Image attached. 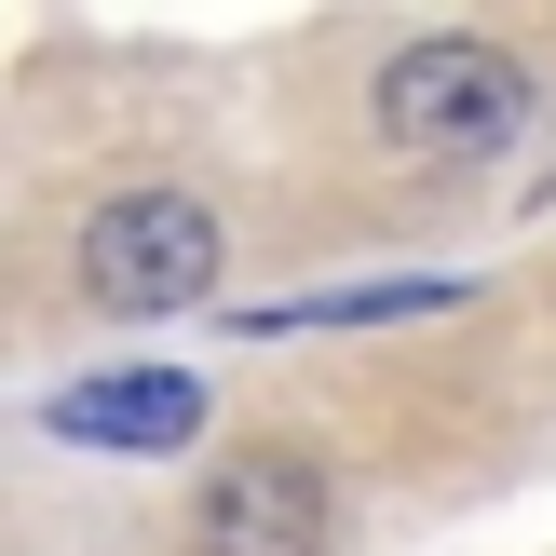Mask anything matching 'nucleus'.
I'll list each match as a JSON object with an SVG mask.
<instances>
[{
  "label": "nucleus",
  "instance_id": "obj_2",
  "mask_svg": "<svg viewBox=\"0 0 556 556\" xmlns=\"http://www.w3.org/2000/svg\"><path fill=\"white\" fill-rule=\"evenodd\" d=\"M81 286L109 313H190L217 286V217L190 190H123V204L81 217Z\"/></svg>",
  "mask_w": 556,
  "mask_h": 556
},
{
  "label": "nucleus",
  "instance_id": "obj_3",
  "mask_svg": "<svg viewBox=\"0 0 556 556\" xmlns=\"http://www.w3.org/2000/svg\"><path fill=\"white\" fill-rule=\"evenodd\" d=\"M190 543H204V556H313V543H326V476L286 462V448H231V462L204 476Z\"/></svg>",
  "mask_w": 556,
  "mask_h": 556
},
{
  "label": "nucleus",
  "instance_id": "obj_5",
  "mask_svg": "<svg viewBox=\"0 0 556 556\" xmlns=\"http://www.w3.org/2000/svg\"><path fill=\"white\" fill-rule=\"evenodd\" d=\"M448 271H421V286H340V299H286V313H244L258 340H286V326H380V313H448Z\"/></svg>",
  "mask_w": 556,
  "mask_h": 556
},
{
  "label": "nucleus",
  "instance_id": "obj_1",
  "mask_svg": "<svg viewBox=\"0 0 556 556\" xmlns=\"http://www.w3.org/2000/svg\"><path fill=\"white\" fill-rule=\"evenodd\" d=\"M380 150H407V163H489L516 123H530V68H516L503 41H407L394 68H380Z\"/></svg>",
  "mask_w": 556,
  "mask_h": 556
},
{
  "label": "nucleus",
  "instance_id": "obj_4",
  "mask_svg": "<svg viewBox=\"0 0 556 556\" xmlns=\"http://www.w3.org/2000/svg\"><path fill=\"white\" fill-rule=\"evenodd\" d=\"M41 421L68 434V448L163 462V448H190V434H204V380H190V367H96V380H68Z\"/></svg>",
  "mask_w": 556,
  "mask_h": 556
}]
</instances>
